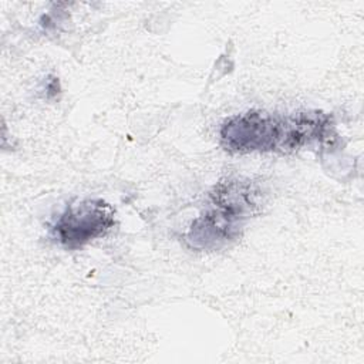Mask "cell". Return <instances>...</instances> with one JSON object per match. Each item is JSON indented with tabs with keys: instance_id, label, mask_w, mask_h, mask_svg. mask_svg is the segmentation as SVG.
Returning <instances> with one entry per match:
<instances>
[{
	"instance_id": "cell-3",
	"label": "cell",
	"mask_w": 364,
	"mask_h": 364,
	"mask_svg": "<svg viewBox=\"0 0 364 364\" xmlns=\"http://www.w3.org/2000/svg\"><path fill=\"white\" fill-rule=\"evenodd\" d=\"M115 225L114 208L102 199L70 203L50 226L51 237L63 247L75 250L105 236Z\"/></svg>"
},
{
	"instance_id": "cell-1",
	"label": "cell",
	"mask_w": 364,
	"mask_h": 364,
	"mask_svg": "<svg viewBox=\"0 0 364 364\" xmlns=\"http://www.w3.org/2000/svg\"><path fill=\"white\" fill-rule=\"evenodd\" d=\"M336 136L333 117L317 109L293 114L250 109L226 118L219 131L220 145L229 154H291L324 146Z\"/></svg>"
},
{
	"instance_id": "cell-2",
	"label": "cell",
	"mask_w": 364,
	"mask_h": 364,
	"mask_svg": "<svg viewBox=\"0 0 364 364\" xmlns=\"http://www.w3.org/2000/svg\"><path fill=\"white\" fill-rule=\"evenodd\" d=\"M262 191L250 179L226 176L209 193L208 208L192 222L186 240L198 250L220 249L240 236L245 222L260 209Z\"/></svg>"
}]
</instances>
